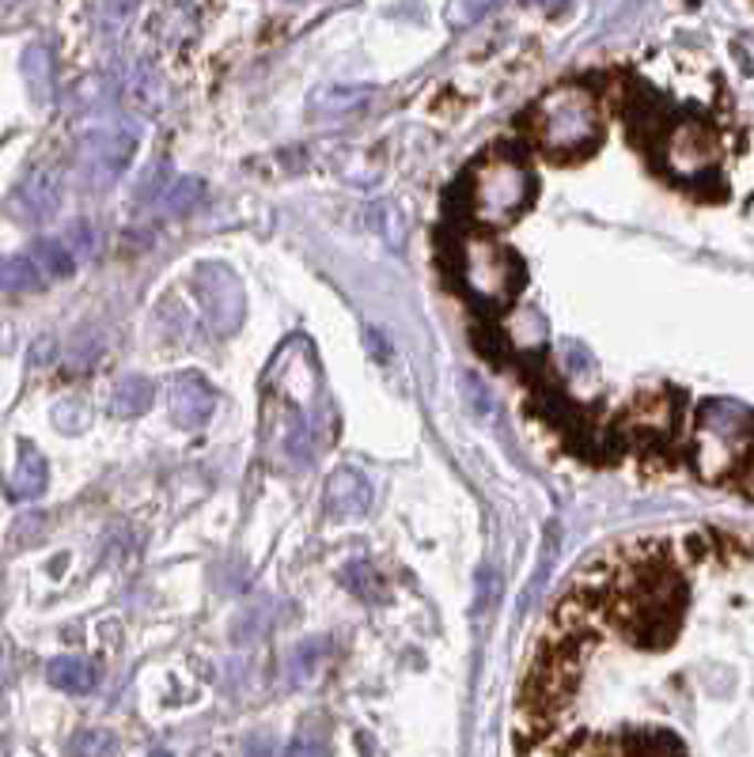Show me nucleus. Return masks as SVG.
I'll list each match as a JSON object with an SVG mask.
<instances>
[{"instance_id": "cd10ccee", "label": "nucleus", "mask_w": 754, "mask_h": 757, "mask_svg": "<svg viewBox=\"0 0 754 757\" xmlns=\"http://www.w3.org/2000/svg\"><path fill=\"white\" fill-rule=\"evenodd\" d=\"M31 530H42V519H34V515H31V519H27V523H20V527H15V538L31 546Z\"/></svg>"}, {"instance_id": "0eeeda50", "label": "nucleus", "mask_w": 754, "mask_h": 757, "mask_svg": "<svg viewBox=\"0 0 754 757\" xmlns=\"http://www.w3.org/2000/svg\"><path fill=\"white\" fill-rule=\"evenodd\" d=\"M212 409H217V390H212L209 379L193 376V371L179 376L171 382V390H167V417L182 432L201 429L212 417Z\"/></svg>"}, {"instance_id": "a211bd4d", "label": "nucleus", "mask_w": 754, "mask_h": 757, "mask_svg": "<svg viewBox=\"0 0 754 757\" xmlns=\"http://www.w3.org/2000/svg\"><path fill=\"white\" fill-rule=\"evenodd\" d=\"M39 284H46L39 277V270L31 265V257H4L0 262V292H31L39 288Z\"/></svg>"}, {"instance_id": "aec40b11", "label": "nucleus", "mask_w": 754, "mask_h": 757, "mask_svg": "<svg viewBox=\"0 0 754 757\" xmlns=\"http://www.w3.org/2000/svg\"><path fill=\"white\" fill-rule=\"evenodd\" d=\"M323 652H326V640H307V644H300L296 652L289 655V682H307L312 674L318 671V663H323Z\"/></svg>"}, {"instance_id": "393cba45", "label": "nucleus", "mask_w": 754, "mask_h": 757, "mask_svg": "<svg viewBox=\"0 0 754 757\" xmlns=\"http://www.w3.org/2000/svg\"><path fill=\"white\" fill-rule=\"evenodd\" d=\"M69 254H80V257H87V254H92L95 251V239H92V228H87V224H76L73 231H69Z\"/></svg>"}, {"instance_id": "c85d7f7f", "label": "nucleus", "mask_w": 754, "mask_h": 757, "mask_svg": "<svg viewBox=\"0 0 754 757\" xmlns=\"http://www.w3.org/2000/svg\"><path fill=\"white\" fill-rule=\"evenodd\" d=\"M247 750H251V757H273V743H270V738H262V743L254 738V743L247 746Z\"/></svg>"}, {"instance_id": "6ab92c4d", "label": "nucleus", "mask_w": 754, "mask_h": 757, "mask_svg": "<svg viewBox=\"0 0 754 757\" xmlns=\"http://www.w3.org/2000/svg\"><path fill=\"white\" fill-rule=\"evenodd\" d=\"M118 754V738L103 727H87L69 738V757H114Z\"/></svg>"}, {"instance_id": "2eb2a0df", "label": "nucleus", "mask_w": 754, "mask_h": 757, "mask_svg": "<svg viewBox=\"0 0 754 757\" xmlns=\"http://www.w3.org/2000/svg\"><path fill=\"white\" fill-rule=\"evenodd\" d=\"M501 334L512 341V349L535 353L538 345L546 341V323H543V315H538L535 307H516V311L509 315V323H504Z\"/></svg>"}, {"instance_id": "4468645a", "label": "nucleus", "mask_w": 754, "mask_h": 757, "mask_svg": "<svg viewBox=\"0 0 754 757\" xmlns=\"http://www.w3.org/2000/svg\"><path fill=\"white\" fill-rule=\"evenodd\" d=\"M46 679H50V685H57V690H65V693H92L95 682H100V674H95V666L87 663V659L61 655L50 663Z\"/></svg>"}, {"instance_id": "423d86ee", "label": "nucleus", "mask_w": 754, "mask_h": 757, "mask_svg": "<svg viewBox=\"0 0 754 757\" xmlns=\"http://www.w3.org/2000/svg\"><path fill=\"white\" fill-rule=\"evenodd\" d=\"M663 167L679 178L709 175L716 164V137L702 122H676L663 133Z\"/></svg>"}, {"instance_id": "dca6fc26", "label": "nucleus", "mask_w": 754, "mask_h": 757, "mask_svg": "<svg viewBox=\"0 0 754 757\" xmlns=\"http://www.w3.org/2000/svg\"><path fill=\"white\" fill-rule=\"evenodd\" d=\"M206 201V182L201 178H175V182L164 186V193H159V209L167 212V217H182V212L198 209V204Z\"/></svg>"}, {"instance_id": "f257e3e1", "label": "nucleus", "mask_w": 754, "mask_h": 757, "mask_svg": "<svg viewBox=\"0 0 754 757\" xmlns=\"http://www.w3.org/2000/svg\"><path fill=\"white\" fill-rule=\"evenodd\" d=\"M467 209L478 224L485 228H504L520 217L535 198V175L523 164L520 151L512 148H493L482 156V164L467 178Z\"/></svg>"}, {"instance_id": "4be33fe9", "label": "nucleus", "mask_w": 754, "mask_h": 757, "mask_svg": "<svg viewBox=\"0 0 754 757\" xmlns=\"http://www.w3.org/2000/svg\"><path fill=\"white\" fill-rule=\"evenodd\" d=\"M345 587H349V591H357L360 599H368V602H379V576L371 572L368 565H349L345 568Z\"/></svg>"}, {"instance_id": "7c9ffc66", "label": "nucleus", "mask_w": 754, "mask_h": 757, "mask_svg": "<svg viewBox=\"0 0 754 757\" xmlns=\"http://www.w3.org/2000/svg\"><path fill=\"white\" fill-rule=\"evenodd\" d=\"M148 757H175V754H171V750H153Z\"/></svg>"}, {"instance_id": "1a4fd4ad", "label": "nucleus", "mask_w": 754, "mask_h": 757, "mask_svg": "<svg viewBox=\"0 0 754 757\" xmlns=\"http://www.w3.org/2000/svg\"><path fill=\"white\" fill-rule=\"evenodd\" d=\"M326 507L338 519H360L368 515L371 507V485L360 470H334L331 481H326Z\"/></svg>"}, {"instance_id": "f8f14e48", "label": "nucleus", "mask_w": 754, "mask_h": 757, "mask_svg": "<svg viewBox=\"0 0 754 757\" xmlns=\"http://www.w3.org/2000/svg\"><path fill=\"white\" fill-rule=\"evenodd\" d=\"M156 402V387H153V379H145V376H122L118 382H114V390H111V402H106V409H111L114 417H140V413H148Z\"/></svg>"}, {"instance_id": "c756f323", "label": "nucleus", "mask_w": 754, "mask_h": 757, "mask_svg": "<svg viewBox=\"0 0 754 757\" xmlns=\"http://www.w3.org/2000/svg\"><path fill=\"white\" fill-rule=\"evenodd\" d=\"M562 757H607V754H599V750H569V754H562Z\"/></svg>"}, {"instance_id": "f3484780", "label": "nucleus", "mask_w": 754, "mask_h": 757, "mask_svg": "<svg viewBox=\"0 0 754 757\" xmlns=\"http://www.w3.org/2000/svg\"><path fill=\"white\" fill-rule=\"evenodd\" d=\"M368 95H371V87H368V84H357V87L334 84V87H323V92H315V95H312V111H323L326 118H334V114L357 111V106L365 103Z\"/></svg>"}, {"instance_id": "f03ea898", "label": "nucleus", "mask_w": 754, "mask_h": 757, "mask_svg": "<svg viewBox=\"0 0 754 757\" xmlns=\"http://www.w3.org/2000/svg\"><path fill=\"white\" fill-rule=\"evenodd\" d=\"M694 466L709 481L740 474L754 459V413L740 402H705L694 421Z\"/></svg>"}, {"instance_id": "bb28decb", "label": "nucleus", "mask_w": 754, "mask_h": 757, "mask_svg": "<svg viewBox=\"0 0 754 757\" xmlns=\"http://www.w3.org/2000/svg\"><path fill=\"white\" fill-rule=\"evenodd\" d=\"M365 341H368V349H371V356H376L379 364L390 360V345H387V337H379L376 326H365Z\"/></svg>"}, {"instance_id": "6e6552de", "label": "nucleus", "mask_w": 754, "mask_h": 757, "mask_svg": "<svg viewBox=\"0 0 754 757\" xmlns=\"http://www.w3.org/2000/svg\"><path fill=\"white\" fill-rule=\"evenodd\" d=\"M137 140H140V133L133 122H114V126H106L100 137L92 140L87 151H92V159H95L100 182H114V175L126 171L133 151H137Z\"/></svg>"}, {"instance_id": "9b49d317", "label": "nucleus", "mask_w": 754, "mask_h": 757, "mask_svg": "<svg viewBox=\"0 0 754 757\" xmlns=\"http://www.w3.org/2000/svg\"><path fill=\"white\" fill-rule=\"evenodd\" d=\"M57 204H61L57 182L50 175H31L20 186V193H15V217L39 224V220H50L57 212Z\"/></svg>"}, {"instance_id": "5701e85b", "label": "nucleus", "mask_w": 754, "mask_h": 757, "mask_svg": "<svg viewBox=\"0 0 754 757\" xmlns=\"http://www.w3.org/2000/svg\"><path fill=\"white\" fill-rule=\"evenodd\" d=\"M289 757H326V738L315 727H304L296 738L289 743Z\"/></svg>"}, {"instance_id": "20e7f679", "label": "nucleus", "mask_w": 754, "mask_h": 757, "mask_svg": "<svg viewBox=\"0 0 754 757\" xmlns=\"http://www.w3.org/2000/svg\"><path fill=\"white\" fill-rule=\"evenodd\" d=\"M459 277L482 303H509L520 292L523 270L501 243L470 235L459 246Z\"/></svg>"}, {"instance_id": "a878e982", "label": "nucleus", "mask_w": 754, "mask_h": 757, "mask_svg": "<svg viewBox=\"0 0 754 757\" xmlns=\"http://www.w3.org/2000/svg\"><path fill=\"white\" fill-rule=\"evenodd\" d=\"M376 220H379V231L387 228V243L402 246V228L395 224V204H376Z\"/></svg>"}, {"instance_id": "39448f33", "label": "nucleus", "mask_w": 754, "mask_h": 757, "mask_svg": "<svg viewBox=\"0 0 754 757\" xmlns=\"http://www.w3.org/2000/svg\"><path fill=\"white\" fill-rule=\"evenodd\" d=\"M193 296H198L201 318L217 337H228L247 318V292L235 270L224 262H206L193 270Z\"/></svg>"}, {"instance_id": "9d476101", "label": "nucleus", "mask_w": 754, "mask_h": 757, "mask_svg": "<svg viewBox=\"0 0 754 757\" xmlns=\"http://www.w3.org/2000/svg\"><path fill=\"white\" fill-rule=\"evenodd\" d=\"M50 481V466L42 459V451H34L31 443H20V459H15V470L8 474V496L12 501H34L42 496Z\"/></svg>"}, {"instance_id": "412c9836", "label": "nucleus", "mask_w": 754, "mask_h": 757, "mask_svg": "<svg viewBox=\"0 0 754 757\" xmlns=\"http://www.w3.org/2000/svg\"><path fill=\"white\" fill-rule=\"evenodd\" d=\"M23 73H27V80H31L34 95H39V99H46V95H50V57H46V50H42V46L27 50Z\"/></svg>"}, {"instance_id": "b1692460", "label": "nucleus", "mask_w": 754, "mask_h": 757, "mask_svg": "<svg viewBox=\"0 0 754 757\" xmlns=\"http://www.w3.org/2000/svg\"><path fill=\"white\" fill-rule=\"evenodd\" d=\"M53 424H57L61 432H84L87 429V409L80 406V402L53 406Z\"/></svg>"}, {"instance_id": "7ed1b4c3", "label": "nucleus", "mask_w": 754, "mask_h": 757, "mask_svg": "<svg viewBox=\"0 0 754 757\" xmlns=\"http://www.w3.org/2000/svg\"><path fill=\"white\" fill-rule=\"evenodd\" d=\"M531 126L549 159H580L599 140V103L588 87L562 84L538 99Z\"/></svg>"}, {"instance_id": "ddd939ff", "label": "nucleus", "mask_w": 754, "mask_h": 757, "mask_svg": "<svg viewBox=\"0 0 754 757\" xmlns=\"http://www.w3.org/2000/svg\"><path fill=\"white\" fill-rule=\"evenodd\" d=\"M27 257H31V265L39 270L42 281H65L76 270V257L69 254V246L61 239H34Z\"/></svg>"}]
</instances>
